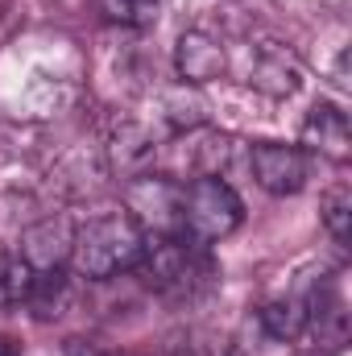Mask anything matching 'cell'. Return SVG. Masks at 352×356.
Masks as SVG:
<instances>
[{"label":"cell","mask_w":352,"mask_h":356,"mask_svg":"<svg viewBox=\"0 0 352 356\" xmlns=\"http://www.w3.org/2000/svg\"><path fill=\"white\" fill-rule=\"evenodd\" d=\"M249 170L257 178V186L269 195H298L311 178V158L298 145H278L262 141L249 149Z\"/></svg>","instance_id":"cell-4"},{"label":"cell","mask_w":352,"mask_h":356,"mask_svg":"<svg viewBox=\"0 0 352 356\" xmlns=\"http://www.w3.org/2000/svg\"><path fill=\"white\" fill-rule=\"evenodd\" d=\"M25 307H29L33 319H42V323L58 319V315L71 307V277H67L63 269H38V273H33V286H29V294H25Z\"/></svg>","instance_id":"cell-10"},{"label":"cell","mask_w":352,"mask_h":356,"mask_svg":"<svg viewBox=\"0 0 352 356\" xmlns=\"http://www.w3.org/2000/svg\"><path fill=\"white\" fill-rule=\"evenodd\" d=\"M33 273H38V269L29 266L21 253H4V257H0V307L25 302V294H29V286H33Z\"/></svg>","instance_id":"cell-13"},{"label":"cell","mask_w":352,"mask_h":356,"mask_svg":"<svg viewBox=\"0 0 352 356\" xmlns=\"http://www.w3.org/2000/svg\"><path fill=\"white\" fill-rule=\"evenodd\" d=\"M303 145L319 158H332V162H349L352 154V129L349 116L336 108V104H315L307 124H303Z\"/></svg>","instance_id":"cell-8"},{"label":"cell","mask_w":352,"mask_h":356,"mask_svg":"<svg viewBox=\"0 0 352 356\" xmlns=\"http://www.w3.org/2000/svg\"><path fill=\"white\" fill-rule=\"evenodd\" d=\"M141 277L158 290V294H170V298H195L211 286L216 266L207 257V245H195L178 232L166 236H154L145 245V257H141Z\"/></svg>","instance_id":"cell-3"},{"label":"cell","mask_w":352,"mask_h":356,"mask_svg":"<svg viewBox=\"0 0 352 356\" xmlns=\"http://www.w3.org/2000/svg\"><path fill=\"white\" fill-rule=\"evenodd\" d=\"M303 307H307V327L303 332H311L323 348H344V340H349V307H344V294H340V286L332 282V277H319L315 282V290L303 298Z\"/></svg>","instance_id":"cell-6"},{"label":"cell","mask_w":352,"mask_h":356,"mask_svg":"<svg viewBox=\"0 0 352 356\" xmlns=\"http://www.w3.org/2000/svg\"><path fill=\"white\" fill-rule=\"evenodd\" d=\"M71 245H75V228L67 220H42L21 236V257L33 269H63L71 261Z\"/></svg>","instance_id":"cell-9"},{"label":"cell","mask_w":352,"mask_h":356,"mask_svg":"<svg viewBox=\"0 0 352 356\" xmlns=\"http://www.w3.org/2000/svg\"><path fill=\"white\" fill-rule=\"evenodd\" d=\"M319 220H323V228L332 232V241L336 245H349V232H352V195L349 186L340 182V186H332L323 199H319Z\"/></svg>","instance_id":"cell-14"},{"label":"cell","mask_w":352,"mask_h":356,"mask_svg":"<svg viewBox=\"0 0 352 356\" xmlns=\"http://www.w3.org/2000/svg\"><path fill=\"white\" fill-rule=\"evenodd\" d=\"M175 67L182 83H211L228 71V46L207 29H186L175 46Z\"/></svg>","instance_id":"cell-7"},{"label":"cell","mask_w":352,"mask_h":356,"mask_svg":"<svg viewBox=\"0 0 352 356\" xmlns=\"http://www.w3.org/2000/svg\"><path fill=\"white\" fill-rule=\"evenodd\" d=\"M237 75H241V83L265 91V95H273V99L294 95V91L303 88V71H298V63H294L282 46H249Z\"/></svg>","instance_id":"cell-5"},{"label":"cell","mask_w":352,"mask_h":356,"mask_svg":"<svg viewBox=\"0 0 352 356\" xmlns=\"http://www.w3.org/2000/svg\"><path fill=\"white\" fill-rule=\"evenodd\" d=\"M145 245H150V232L137 224V216L112 211V216H99L88 228L75 232L71 266L88 282H108L116 273H129V269L141 266Z\"/></svg>","instance_id":"cell-1"},{"label":"cell","mask_w":352,"mask_h":356,"mask_svg":"<svg viewBox=\"0 0 352 356\" xmlns=\"http://www.w3.org/2000/svg\"><path fill=\"white\" fill-rule=\"evenodd\" d=\"M245 224V203L224 178H191L178 186V236L216 245Z\"/></svg>","instance_id":"cell-2"},{"label":"cell","mask_w":352,"mask_h":356,"mask_svg":"<svg viewBox=\"0 0 352 356\" xmlns=\"http://www.w3.org/2000/svg\"><path fill=\"white\" fill-rule=\"evenodd\" d=\"M99 8H104L108 21H120V25H150V21H158L162 0H99Z\"/></svg>","instance_id":"cell-15"},{"label":"cell","mask_w":352,"mask_h":356,"mask_svg":"<svg viewBox=\"0 0 352 356\" xmlns=\"http://www.w3.org/2000/svg\"><path fill=\"white\" fill-rule=\"evenodd\" d=\"M262 327L269 340H282V344H290L294 336H303V327H307L303 298H269L262 307Z\"/></svg>","instance_id":"cell-12"},{"label":"cell","mask_w":352,"mask_h":356,"mask_svg":"<svg viewBox=\"0 0 352 356\" xmlns=\"http://www.w3.org/2000/svg\"><path fill=\"white\" fill-rule=\"evenodd\" d=\"M67 356H120V353H108V348H99L91 340H71L67 344Z\"/></svg>","instance_id":"cell-16"},{"label":"cell","mask_w":352,"mask_h":356,"mask_svg":"<svg viewBox=\"0 0 352 356\" xmlns=\"http://www.w3.org/2000/svg\"><path fill=\"white\" fill-rule=\"evenodd\" d=\"M154 137L141 129V124H120L116 137H112V166L116 175H141L150 162H154Z\"/></svg>","instance_id":"cell-11"},{"label":"cell","mask_w":352,"mask_h":356,"mask_svg":"<svg viewBox=\"0 0 352 356\" xmlns=\"http://www.w3.org/2000/svg\"><path fill=\"white\" fill-rule=\"evenodd\" d=\"M0 356H21V344L13 336H4V332H0Z\"/></svg>","instance_id":"cell-17"}]
</instances>
